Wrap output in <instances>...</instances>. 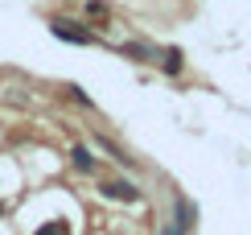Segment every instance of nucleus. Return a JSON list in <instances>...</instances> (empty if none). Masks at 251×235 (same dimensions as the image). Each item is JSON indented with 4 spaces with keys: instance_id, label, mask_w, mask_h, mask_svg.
I'll list each match as a JSON object with an SVG mask.
<instances>
[{
    "instance_id": "nucleus-1",
    "label": "nucleus",
    "mask_w": 251,
    "mask_h": 235,
    "mask_svg": "<svg viewBox=\"0 0 251 235\" xmlns=\"http://www.w3.org/2000/svg\"><path fill=\"white\" fill-rule=\"evenodd\" d=\"M54 33L62 41H91V33H87V29H78L75 21H54Z\"/></svg>"
},
{
    "instance_id": "nucleus-5",
    "label": "nucleus",
    "mask_w": 251,
    "mask_h": 235,
    "mask_svg": "<svg viewBox=\"0 0 251 235\" xmlns=\"http://www.w3.org/2000/svg\"><path fill=\"white\" fill-rule=\"evenodd\" d=\"M37 235H66V223H46V227H37Z\"/></svg>"
},
{
    "instance_id": "nucleus-4",
    "label": "nucleus",
    "mask_w": 251,
    "mask_h": 235,
    "mask_svg": "<svg viewBox=\"0 0 251 235\" xmlns=\"http://www.w3.org/2000/svg\"><path fill=\"white\" fill-rule=\"evenodd\" d=\"M165 70H169V74L181 70V54H177V50H169V54H165Z\"/></svg>"
},
{
    "instance_id": "nucleus-3",
    "label": "nucleus",
    "mask_w": 251,
    "mask_h": 235,
    "mask_svg": "<svg viewBox=\"0 0 251 235\" xmlns=\"http://www.w3.org/2000/svg\"><path fill=\"white\" fill-rule=\"evenodd\" d=\"M70 157H75V165L82 169V174H91V169H95V157H91L87 148H75V153H70Z\"/></svg>"
},
{
    "instance_id": "nucleus-2",
    "label": "nucleus",
    "mask_w": 251,
    "mask_h": 235,
    "mask_svg": "<svg viewBox=\"0 0 251 235\" xmlns=\"http://www.w3.org/2000/svg\"><path fill=\"white\" fill-rule=\"evenodd\" d=\"M103 194H107V198H120V202H136V198H140V194H136V186H128V181H107Z\"/></svg>"
},
{
    "instance_id": "nucleus-6",
    "label": "nucleus",
    "mask_w": 251,
    "mask_h": 235,
    "mask_svg": "<svg viewBox=\"0 0 251 235\" xmlns=\"http://www.w3.org/2000/svg\"><path fill=\"white\" fill-rule=\"evenodd\" d=\"M0 210H4V206H0Z\"/></svg>"
}]
</instances>
